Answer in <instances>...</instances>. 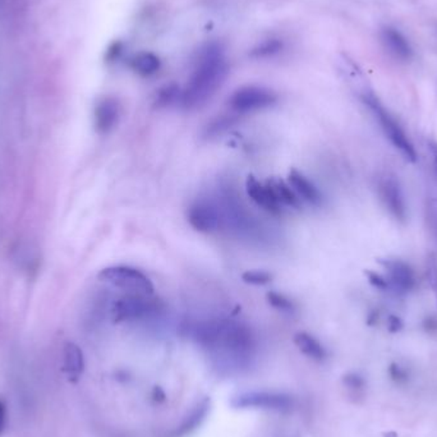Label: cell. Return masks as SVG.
Masks as SVG:
<instances>
[{
  "label": "cell",
  "mask_w": 437,
  "mask_h": 437,
  "mask_svg": "<svg viewBox=\"0 0 437 437\" xmlns=\"http://www.w3.org/2000/svg\"><path fill=\"white\" fill-rule=\"evenodd\" d=\"M228 75L227 60L218 47H210L199 62L193 75L182 92V104L186 109H197L224 84Z\"/></svg>",
  "instance_id": "cell-1"
},
{
  "label": "cell",
  "mask_w": 437,
  "mask_h": 437,
  "mask_svg": "<svg viewBox=\"0 0 437 437\" xmlns=\"http://www.w3.org/2000/svg\"><path fill=\"white\" fill-rule=\"evenodd\" d=\"M195 335L197 342L214 352L245 358L252 351L253 338L246 325L233 320H214L200 323Z\"/></svg>",
  "instance_id": "cell-2"
},
{
  "label": "cell",
  "mask_w": 437,
  "mask_h": 437,
  "mask_svg": "<svg viewBox=\"0 0 437 437\" xmlns=\"http://www.w3.org/2000/svg\"><path fill=\"white\" fill-rule=\"evenodd\" d=\"M363 103L370 109L377 123L380 124L382 134H385L390 143L403 155V158L410 162H417V151L413 143L401 128L399 122L384 105L381 104L380 100L372 94H364Z\"/></svg>",
  "instance_id": "cell-3"
},
{
  "label": "cell",
  "mask_w": 437,
  "mask_h": 437,
  "mask_svg": "<svg viewBox=\"0 0 437 437\" xmlns=\"http://www.w3.org/2000/svg\"><path fill=\"white\" fill-rule=\"evenodd\" d=\"M97 279L105 284L123 289L129 295H153L151 280L134 267H105L99 273Z\"/></svg>",
  "instance_id": "cell-4"
},
{
  "label": "cell",
  "mask_w": 437,
  "mask_h": 437,
  "mask_svg": "<svg viewBox=\"0 0 437 437\" xmlns=\"http://www.w3.org/2000/svg\"><path fill=\"white\" fill-rule=\"evenodd\" d=\"M150 297L151 295H127L116 299L112 307L114 321H136L158 314L162 310V302Z\"/></svg>",
  "instance_id": "cell-5"
},
{
  "label": "cell",
  "mask_w": 437,
  "mask_h": 437,
  "mask_svg": "<svg viewBox=\"0 0 437 437\" xmlns=\"http://www.w3.org/2000/svg\"><path fill=\"white\" fill-rule=\"evenodd\" d=\"M377 195L380 197L382 206L392 218L401 223L407 220V200L399 179H397V177L391 175L389 173L381 175L377 181Z\"/></svg>",
  "instance_id": "cell-6"
},
{
  "label": "cell",
  "mask_w": 437,
  "mask_h": 437,
  "mask_svg": "<svg viewBox=\"0 0 437 437\" xmlns=\"http://www.w3.org/2000/svg\"><path fill=\"white\" fill-rule=\"evenodd\" d=\"M276 103V95L269 88L258 86H246L237 90L229 104L238 113H249L266 109Z\"/></svg>",
  "instance_id": "cell-7"
},
{
  "label": "cell",
  "mask_w": 437,
  "mask_h": 437,
  "mask_svg": "<svg viewBox=\"0 0 437 437\" xmlns=\"http://www.w3.org/2000/svg\"><path fill=\"white\" fill-rule=\"evenodd\" d=\"M232 407L237 409H267V410H286L293 404V400L286 394L251 391L239 394L230 401Z\"/></svg>",
  "instance_id": "cell-8"
},
{
  "label": "cell",
  "mask_w": 437,
  "mask_h": 437,
  "mask_svg": "<svg viewBox=\"0 0 437 437\" xmlns=\"http://www.w3.org/2000/svg\"><path fill=\"white\" fill-rule=\"evenodd\" d=\"M188 221L199 232H214L221 224L220 209L210 201H197L188 210Z\"/></svg>",
  "instance_id": "cell-9"
},
{
  "label": "cell",
  "mask_w": 437,
  "mask_h": 437,
  "mask_svg": "<svg viewBox=\"0 0 437 437\" xmlns=\"http://www.w3.org/2000/svg\"><path fill=\"white\" fill-rule=\"evenodd\" d=\"M382 265L388 271L390 288L397 293H407L416 286V276L412 267L400 260H385Z\"/></svg>",
  "instance_id": "cell-10"
},
{
  "label": "cell",
  "mask_w": 437,
  "mask_h": 437,
  "mask_svg": "<svg viewBox=\"0 0 437 437\" xmlns=\"http://www.w3.org/2000/svg\"><path fill=\"white\" fill-rule=\"evenodd\" d=\"M246 188L251 200L260 208L266 210L267 212L274 215H279L282 212L280 209L282 202L276 197L275 192L271 188L270 184L264 186L257 181L253 175H249L246 182Z\"/></svg>",
  "instance_id": "cell-11"
},
{
  "label": "cell",
  "mask_w": 437,
  "mask_h": 437,
  "mask_svg": "<svg viewBox=\"0 0 437 437\" xmlns=\"http://www.w3.org/2000/svg\"><path fill=\"white\" fill-rule=\"evenodd\" d=\"M381 41L392 57L399 60H409L413 57V48L407 36L394 27H385L381 31Z\"/></svg>",
  "instance_id": "cell-12"
},
{
  "label": "cell",
  "mask_w": 437,
  "mask_h": 437,
  "mask_svg": "<svg viewBox=\"0 0 437 437\" xmlns=\"http://www.w3.org/2000/svg\"><path fill=\"white\" fill-rule=\"evenodd\" d=\"M119 119V104L113 97H105L95 108V128L100 134H108L114 129Z\"/></svg>",
  "instance_id": "cell-13"
},
{
  "label": "cell",
  "mask_w": 437,
  "mask_h": 437,
  "mask_svg": "<svg viewBox=\"0 0 437 437\" xmlns=\"http://www.w3.org/2000/svg\"><path fill=\"white\" fill-rule=\"evenodd\" d=\"M289 182L295 192L302 196L304 200L312 205H320L323 202V196L314 183L308 181L302 173L292 171L289 173Z\"/></svg>",
  "instance_id": "cell-14"
},
{
  "label": "cell",
  "mask_w": 437,
  "mask_h": 437,
  "mask_svg": "<svg viewBox=\"0 0 437 437\" xmlns=\"http://www.w3.org/2000/svg\"><path fill=\"white\" fill-rule=\"evenodd\" d=\"M85 370V358L81 348L75 342H67L64 347V371L71 380H77Z\"/></svg>",
  "instance_id": "cell-15"
},
{
  "label": "cell",
  "mask_w": 437,
  "mask_h": 437,
  "mask_svg": "<svg viewBox=\"0 0 437 437\" xmlns=\"http://www.w3.org/2000/svg\"><path fill=\"white\" fill-rule=\"evenodd\" d=\"M295 345L298 349L303 353L304 355L316 360V361H323L326 357V351L323 347V344L319 342L314 336L307 333H298L295 336Z\"/></svg>",
  "instance_id": "cell-16"
},
{
  "label": "cell",
  "mask_w": 437,
  "mask_h": 437,
  "mask_svg": "<svg viewBox=\"0 0 437 437\" xmlns=\"http://www.w3.org/2000/svg\"><path fill=\"white\" fill-rule=\"evenodd\" d=\"M132 68L140 76H153L160 69V59L153 53L142 51L134 57L132 60Z\"/></svg>",
  "instance_id": "cell-17"
},
{
  "label": "cell",
  "mask_w": 437,
  "mask_h": 437,
  "mask_svg": "<svg viewBox=\"0 0 437 437\" xmlns=\"http://www.w3.org/2000/svg\"><path fill=\"white\" fill-rule=\"evenodd\" d=\"M271 188L275 192L276 197L279 199L280 202L286 203L288 206H292L295 209L301 208V202L299 199L297 197L295 190H290V187L286 184V182L277 181L275 183L270 184Z\"/></svg>",
  "instance_id": "cell-18"
},
{
  "label": "cell",
  "mask_w": 437,
  "mask_h": 437,
  "mask_svg": "<svg viewBox=\"0 0 437 437\" xmlns=\"http://www.w3.org/2000/svg\"><path fill=\"white\" fill-rule=\"evenodd\" d=\"M266 298L267 302L271 304L276 310H279V311H286V312L295 311L293 301H290L284 295H280V293H276V292H269Z\"/></svg>",
  "instance_id": "cell-19"
},
{
  "label": "cell",
  "mask_w": 437,
  "mask_h": 437,
  "mask_svg": "<svg viewBox=\"0 0 437 437\" xmlns=\"http://www.w3.org/2000/svg\"><path fill=\"white\" fill-rule=\"evenodd\" d=\"M242 279L245 283L251 284V286H265L269 284L273 280V275L269 274L267 271H261V270H251L243 273Z\"/></svg>",
  "instance_id": "cell-20"
},
{
  "label": "cell",
  "mask_w": 437,
  "mask_h": 437,
  "mask_svg": "<svg viewBox=\"0 0 437 437\" xmlns=\"http://www.w3.org/2000/svg\"><path fill=\"white\" fill-rule=\"evenodd\" d=\"M236 123V119L229 116V118H220L214 121L212 123L208 125V131H206V136H218L223 132H225L227 129H229L233 124Z\"/></svg>",
  "instance_id": "cell-21"
},
{
  "label": "cell",
  "mask_w": 437,
  "mask_h": 437,
  "mask_svg": "<svg viewBox=\"0 0 437 437\" xmlns=\"http://www.w3.org/2000/svg\"><path fill=\"white\" fill-rule=\"evenodd\" d=\"M178 96H179V90L175 86H166L160 90L156 103L159 106H168L173 104Z\"/></svg>",
  "instance_id": "cell-22"
},
{
  "label": "cell",
  "mask_w": 437,
  "mask_h": 437,
  "mask_svg": "<svg viewBox=\"0 0 437 437\" xmlns=\"http://www.w3.org/2000/svg\"><path fill=\"white\" fill-rule=\"evenodd\" d=\"M367 276H369V280H370L371 284L375 286V288H377V289H380V290L391 289V288H390L389 280H388L386 276H381L380 274L372 273V271H369Z\"/></svg>",
  "instance_id": "cell-23"
},
{
  "label": "cell",
  "mask_w": 437,
  "mask_h": 437,
  "mask_svg": "<svg viewBox=\"0 0 437 437\" xmlns=\"http://www.w3.org/2000/svg\"><path fill=\"white\" fill-rule=\"evenodd\" d=\"M280 47L282 45L277 41H267L262 45H260V48L258 50H255V53H256V57H269L273 53H276Z\"/></svg>",
  "instance_id": "cell-24"
},
{
  "label": "cell",
  "mask_w": 437,
  "mask_h": 437,
  "mask_svg": "<svg viewBox=\"0 0 437 437\" xmlns=\"http://www.w3.org/2000/svg\"><path fill=\"white\" fill-rule=\"evenodd\" d=\"M427 218L429 227L437 238V200H431L428 202Z\"/></svg>",
  "instance_id": "cell-25"
},
{
  "label": "cell",
  "mask_w": 437,
  "mask_h": 437,
  "mask_svg": "<svg viewBox=\"0 0 437 437\" xmlns=\"http://www.w3.org/2000/svg\"><path fill=\"white\" fill-rule=\"evenodd\" d=\"M7 426V404L3 399H0V436L4 434Z\"/></svg>",
  "instance_id": "cell-26"
},
{
  "label": "cell",
  "mask_w": 437,
  "mask_h": 437,
  "mask_svg": "<svg viewBox=\"0 0 437 437\" xmlns=\"http://www.w3.org/2000/svg\"><path fill=\"white\" fill-rule=\"evenodd\" d=\"M428 149H429V153H431V158H432V164H434V169L437 175V143L431 142L428 143Z\"/></svg>",
  "instance_id": "cell-27"
},
{
  "label": "cell",
  "mask_w": 437,
  "mask_h": 437,
  "mask_svg": "<svg viewBox=\"0 0 437 437\" xmlns=\"http://www.w3.org/2000/svg\"><path fill=\"white\" fill-rule=\"evenodd\" d=\"M389 329L391 332H398L401 329V321L398 317L391 316L389 319Z\"/></svg>",
  "instance_id": "cell-28"
}]
</instances>
